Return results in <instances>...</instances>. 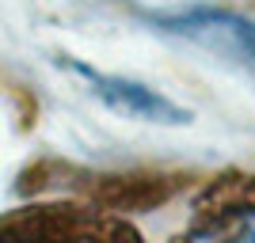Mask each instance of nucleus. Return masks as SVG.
Masks as SVG:
<instances>
[{
	"instance_id": "nucleus-1",
	"label": "nucleus",
	"mask_w": 255,
	"mask_h": 243,
	"mask_svg": "<svg viewBox=\"0 0 255 243\" xmlns=\"http://www.w3.org/2000/svg\"><path fill=\"white\" fill-rule=\"evenodd\" d=\"M145 19L160 34H171V38H179V42L217 57L221 65L236 69L240 76L255 80V19H248L233 8H213V4L149 11Z\"/></svg>"
},
{
	"instance_id": "nucleus-2",
	"label": "nucleus",
	"mask_w": 255,
	"mask_h": 243,
	"mask_svg": "<svg viewBox=\"0 0 255 243\" xmlns=\"http://www.w3.org/2000/svg\"><path fill=\"white\" fill-rule=\"evenodd\" d=\"M65 69L73 76H80L88 84V91H92L111 114L133 118V122H149V126H187V122H191V110H187V106H179L175 99L164 95V91L149 87L145 80L103 73V69H92V65H84V61H65Z\"/></svg>"
},
{
	"instance_id": "nucleus-3",
	"label": "nucleus",
	"mask_w": 255,
	"mask_h": 243,
	"mask_svg": "<svg viewBox=\"0 0 255 243\" xmlns=\"http://www.w3.org/2000/svg\"><path fill=\"white\" fill-rule=\"evenodd\" d=\"M191 240H255V186L225 194L187 228Z\"/></svg>"
}]
</instances>
